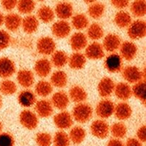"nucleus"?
Masks as SVG:
<instances>
[{
	"label": "nucleus",
	"instance_id": "1",
	"mask_svg": "<svg viewBox=\"0 0 146 146\" xmlns=\"http://www.w3.org/2000/svg\"><path fill=\"white\" fill-rule=\"evenodd\" d=\"M93 110L91 106L88 103H78L72 110V118L78 123L85 124L93 116Z\"/></svg>",
	"mask_w": 146,
	"mask_h": 146
},
{
	"label": "nucleus",
	"instance_id": "2",
	"mask_svg": "<svg viewBox=\"0 0 146 146\" xmlns=\"http://www.w3.org/2000/svg\"><path fill=\"white\" fill-rule=\"evenodd\" d=\"M122 76L127 82L135 84L141 80H145V71H140L134 65H128L122 70Z\"/></svg>",
	"mask_w": 146,
	"mask_h": 146
},
{
	"label": "nucleus",
	"instance_id": "3",
	"mask_svg": "<svg viewBox=\"0 0 146 146\" xmlns=\"http://www.w3.org/2000/svg\"><path fill=\"white\" fill-rule=\"evenodd\" d=\"M20 124L23 127L29 130H33L38 124V118L37 115L30 110H23L19 116Z\"/></svg>",
	"mask_w": 146,
	"mask_h": 146
},
{
	"label": "nucleus",
	"instance_id": "4",
	"mask_svg": "<svg viewBox=\"0 0 146 146\" xmlns=\"http://www.w3.org/2000/svg\"><path fill=\"white\" fill-rule=\"evenodd\" d=\"M127 34L132 39H140L146 34V24L143 20H136L131 23L127 30Z\"/></svg>",
	"mask_w": 146,
	"mask_h": 146
},
{
	"label": "nucleus",
	"instance_id": "5",
	"mask_svg": "<svg viewBox=\"0 0 146 146\" xmlns=\"http://www.w3.org/2000/svg\"><path fill=\"white\" fill-rule=\"evenodd\" d=\"M109 124L104 120H96L90 125V132L97 138L105 139L109 135Z\"/></svg>",
	"mask_w": 146,
	"mask_h": 146
},
{
	"label": "nucleus",
	"instance_id": "6",
	"mask_svg": "<svg viewBox=\"0 0 146 146\" xmlns=\"http://www.w3.org/2000/svg\"><path fill=\"white\" fill-rule=\"evenodd\" d=\"M115 105L112 101L107 99L102 100L97 104L96 114L101 118H108L113 115Z\"/></svg>",
	"mask_w": 146,
	"mask_h": 146
},
{
	"label": "nucleus",
	"instance_id": "7",
	"mask_svg": "<svg viewBox=\"0 0 146 146\" xmlns=\"http://www.w3.org/2000/svg\"><path fill=\"white\" fill-rule=\"evenodd\" d=\"M56 44L52 38L48 36L40 37L37 42V50L40 54L50 55L55 52Z\"/></svg>",
	"mask_w": 146,
	"mask_h": 146
},
{
	"label": "nucleus",
	"instance_id": "8",
	"mask_svg": "<svg viewBox=\"0 0 146 146\" xmlns=\"http://www.w3.org/2000/svg\"><path fill=\"white\" fill-rule=\"evenodd\" d=\"M104 66L110 73H119L122 69V60L118 54L112 53L109 54L104 61Z\"/></svg>",
	"mask_w": 146,
	"mask_h": 146
},
{
	"label": "nucleus",
	"instance_id": "9",
	"mask_svg": "<svg viewBox=\"0 0 146 146\" xmlns=\"http://www.w3.org/2000/svg\"><path fill=\"white\" fill-rule=\"evenodd\" d=\"M52 34L58 39H64L69 36L71 31V26L65 20H59L53 24L51 27Z\"/></svg>",
	"mask_w": 146,
	"mask_h": 146
},
{
	"label": "nucleus",
	"instance_id": "10",
	"mask_svg": "<svg viewBox=\"0 0 146 146\" xmlns=\"http://www.w3.org/2000/svg\"><path fill=\"white\" fill-rule=\"evenodd\" d=\"M54 123L59 129H67L73 124V118L69 112L62 111L54 116Z\"/></svg>",
	"mask_w": 146,
	"mask_h": 146
},
{
	"label": "nucleus",
	"instance_id": "11",
	"mask_svg": "<svg viewBox=\"0 0 146 146\" xmlns=\"http://www.w3.org/2000/svg\"><path fill=\"white\" fill-rule=\"evenodd\" d=\"M16 67L11 59L3 57L0 58V77L8 79L15 73Z\"/></svg>",
	"mask_w": 146,
	"mask_h": 146
},
{
	"label": "nucleus",
	"instance_id": "12",
	"mask_svg": "<svg viewBox=\"0 0 146 146\" xmlns=\"http://www.w3.org/2000/svg\"><path fill=\"white\" fill-rule=\"evenodd\" d=\"M115 83L109 77H104L98 85V94L102 98H109L114 91Z\"/></svg>",
	"mask_w": 146,
	"mask_h": 146
},
{
	"label": "nucleus",
	"instance_id": "13",
	"mask_svg": "<svg viewBox=\"0 0 146 146\" xmlns=\"http://www.w3.org/2000/svg\"><path fill=\"white\" fill-rule=\"evenodd\" d=\"M35 110L38 116L41 118H48L53 114V106L47 100H40L35 104Z\"/></svg>",
	"mask_w": 146,
	"mask_h": 146
},
{
	"label": "nucleus",
	"instance_id": "14",
	"mask_svg": "<svg viewBox=\"0 0 146 146\" xmlns=\"http://www.w3.org/2000/svg\"><path fill=\"white\" fill-rule=\"evenodd\" d=\"M120 53L121 58L127 61H132L136 57L137 52V47L133 42L125 41L121 44L120 46Z\"/></svg>",
	"mask_w": 146,
	"mask_h": 146
},
{
	"label": "nucleus",
	"instance_id": "15",
	"mask_svg": "<svg viewBox=\"0 0 146 146\" xmlns=\"http://www.w3.org/2000/svg\"><path fill=\"white\" fill-rule=\"evenodd\" d=\"M104 47L98 42H94L86 49V57L90 60H100L104 57Z\"/></svg>",
	"mask_w": 146,
	"mask_h": 146
},
{
	"label": "nucleus",
	"instance_id": "16",
	"mask_svg": "<svg viewBox=\"0 0 146 146\" xmlns=\"http://www.w3.org/2000/svg\"><path fill=\"white\" fill-rule=\"evenodd\" d=\"M121 39L115 34H109L105 36L103 42V47L107 52H113L121 46Z\"/></svg>",
	"mask_w": 146,
	"mask_h": 146
},
{
	"label": "nucleus",
	"instance_id": "17",
	"mask_svg": "<svg viewBox=\"0 0 146 146\" xmlns=\"http://www.w3.org/2000/svg\"><path fill=\"white\" fill-rule=\"evenodd\" d=\"M51 103L53 107L56 108L58 110H64L69 106L70 98L66 92L59 91L54 94L51 98Z\"/></svg>",
	"mask_w": 146,
	"mask_h": 146
},
{
	"label": "nucleus",
	"instance_id": "18",
	"mask_svg": "<svg viewBox=\"0 0 146 146\" xmlns=\"http://www.w3.org/2000/svg\"><path fill=\"white\" fill-rule=\"evenodd\" d=\"M71 48L75 51H80L86 48L88 44L87 36L81 32L75 33L70 39Z\"/></svg>",
	"mask_w": 146,
	"mask_h": 146
},
{
	"label": "nucleus",
	"instance_id": "19",
	"mask_svg": "<svg viewBox=\"0 0 146 146\" xmlns=\"http://www.w3.org/2000/svg\"><path fill=\"white\" fill-rule=\"evenodd\" d=\"M55 13L57 17L62 20L70 18L73 13L72 5L67 2H59L56 5Z\"/></svg>",
	"mask_w": 146,
	"mask_h": 146
},
{
	"label": "nucleus",
	"instance_id": "20",
	"mask_svg": "<svg viewBox=\"0 0 146 146\" xmlns=\"http://www.w3.org/2000/svg\"><path fill=\"white\" fill-rule=\"evenodd\" d=\"M17 80L18 84L24 88H29L34 84L35 78L33 72L29 70L19 71L17 74Z\"/></svg>",
	"mask_w": 146,
	"mask_h": 146
},
{
	"label": "nucleus",
	"instance_id": "21",
	"mask_svg": "<svg viewBox=\"0 0 146 146\" xmlns=\"http://www.w3.org/2000/svg\"><path fill=\"white\" fill-rule=\"evenodd\" d=\"M17 100L20 106L25 108H30L36 103V97L34 92L28 89L23 90L19 93Z\"/></svg>",
	"mask_w": 146,
	"mask_h": 146
},
{
	"label": "nucleus",
	"instance_id": "22",
	"mask_svg": "<svg viewBox=\"0 0 146 146\" xmlns=\"http://www.w3.org/2000/svg\"><path fill=\"white\" fill-rule=\"evenodd\" d=\"M34 70L39 77H46L51 71V62L46 58H41L36 62L34 65Z\"/></svg>",
	"mask_w": 146,
	"mask_h": 146
},
{
	"label": "nucleus",
	"instance_id": "23",
	"mask_svg": "<svg viewBox=\"0 0 146 146\" xmlns=\"http://www.w3.org/2000/svg\"><path fill=\"white\" fill-rule=\"evenodd\" d=\"M87 98V92L80 86H73L69 91V98H70V100H72V101L74 103H83L84 101L86 100Z\"/></svg>",
	"mask_w": 146,
	"mask_h": 146
},
{
	"label": "nucleus",
	"instance_id": "24",
	"mask_svg": "<svg viewBox=\"0 0 146 146\" xmlns=\"http://www.w3.org/2000/svg\"><path fill=\"white\" fill-rule=\"evenodd\" d=\"M22 17L16 13H9L5 17L4 24L9 31H16L22 25Z\"/></svg>",
	"mask_w": 146,
	"mask_h": 146
},
{
	"label": "nucleus",
	"instance_id": "25",
	"mask_svg": "<svg viewBox=\"0 0 146 146\" xmlns=\"http://www.w3.org/2000/svg\"><path fill=\"white\" fill-rule=\"evenodd\" d=\"M116 97L121 100H127L132 97V87L125 82H119L115 85L114 91Z\"/></svg>",
	"mask_w": 146,
	"mask_h": 146
},
{
	"label": "nucleus",
	"instance_id": "26",
	"mask_svg": "<svg viewBox=\"0 0 146 146\" xmlns=\"http://www.w3.org/2000/svg\"><path fill=\"white\" fill-rule=\"evenodd\" d=\"M132 110L130 106L124 102L119 103L118 105L115 106L114 112H113V114H115V116L121 121L128 119L132 115Z\"/></svg>",
	"mask_w": 146,
	"mask_h": 146
},
{
	"label": "nucleus",
	"instance_id": "27",
	"mask_svg": "<svg viewBox=\"0 0 146 146\" xmlns=\"http://www.w3.org/2000/svg\"><path fill=\"white\" fill-rule=\"evenodd\" d=\"M70 67L74 70H80L83 69L86 63V57L82 53H73L68 59Z\"/></svg>",
	"mask_w": 146,
	"mask_h": 146
},
{
	"label": "nucleus",
	"instance_id": "28",
	"mask_svg": "<svg viewBox=\"0 0 146 146\" xmlns=\"http://www.w3.org/2000/svg\"><path fill=\"white\" fill-rule=\"evenodd\" d=\"M132 95L138 99L139 100L145 105L146 102V84L145 80H141L138 82L135 83L132 88Z\"/></svg>",
	"mask_w": 146,
	"mask_h": 146
},
{
	"label": "nucleus",
	"instance_id": "29",
	"mask_svg": "<svg viewBox=\"0 0 146 146\" xmlns=\"http://www.w3.org/2000/svg\"><path fill=\"white\" fill-rule=\"evenodd\" d=\"M38 20L34 15H28L23 19L22 26L26 34H33L38 28Z\"/></svg>",
	"mask_w": 146,
	"mask_h": 146
},
{
	"label": "nucleus",
	"instance_id": "30",
	"mask_svg": "<svg viewBox=\"0 0 146 146\" xmlns=\"http://www.w3.org/2000/svg\"><path fill=\"white\" fill-rule=\"evenodd\" d=\"M68 59L67 53L62 50H58L52 54L51 63L56 68L60 69L65 66L66 64L68 63Z\"/></svg>",
	"mask_w": 146,
	"mask_h": 146
},
{
	"label": "nucleus",
	"instance_id": "31",
	"mask_svg": "<svg viewBox=\"0 0 146 146\" xmlns=\"http://www.w3.org/2000/svg\"><path fill=\"white\" fill-rule=\"evenodd\" d=\"M86 136V132L81 126H75L70 130L69 134L70 141L74 144L79 145L84 141Z\"/></svg>",
	"mask_w": 146,
	"mask_h": 146
},
{
	"label": "nucleus",
	"instance_id": "32",
	"mask_svg": "<svg viewBox=\"0 0 146 146\" xmlns=\"http://www.w3.org/2000/svg\"><path fill=\"white\" fill-rule=\"evenodd\" d=\"M51 84L52 86L63 88L67 84V75L62 71H57L54 72L51 76Z\"/></svg>",
	"mask_w": 146,
	"mask_h": 146
},
{
	"label": "nucleus",
	"instance_id": "33",
	"mask_svg": "<svg viewBox=\"0 0 146 146\" xmlns=\"http://www.w3.org/2000/svg\"><path fill=\"white\" fill-rule=\"evenodd\" d=\"M35 91L37 95L42 98H46L51 95L53 92V86L47 81H40L35 87Z\"/></svg>",
	"mask_w": 146,
	"mask_h": 146
},
{
	"label": "nucleus",
	"instance_id": "34",
	"mask_svg": "<svg viewBox=\"0 0 146 146\" xmlns=\"http://www.w3.org/2000/svg\"><path fill=\"white\" fill-rule=\"evenodd\" d=\"M114 23L119 28H126L132 23V17L127 12L119 11L114 17Z\"/></svg>",
	"mask_w": 146,
	"mask_h": 146
},
{
	"label": "nucleus",
	"instance_id": "35",
	"mask_svg": "<svg viewBox=\"0 0 146 146\" xmlns=\"http://www.w3.org/2000/svg\"><path fill=\"white\" fill-rule=\"evenodd\" d=\"M38 17L45 24L50 23L54 18V12L50 7L42 6L38 10Z\"/></svg>",
	"mask_w": 146,
	"mask_h": 146
},
{
	"label": "nucleus",
	"instance_id": "36",
	"mask_svg": "<svg viewBox=\"0 0 146 146\" xmlns=\"http://www.w3.org/2000/svg\"><path fill=\"white\" fill-rule=\"evenodd\" d=\"M131 13L134 16L137 17H141L145 15L146 4L144 0H137L131 4Z\"/></svg>",
	"mask_w": 146,
	"mask_h": 146
},
{
	"label": "nucleus",
	"instance_id": "37",
	"mask_svg": "<svg viewBox=\"0 0 146 146\" xmlns=\"http://www.w3.org/2000/svg\"><path fill=\"white\" fill-rule=\"evenodd\" d=\"M72 24L75 29L82 30L87 28L89 24V21L86 15L79 13L73 16L72 19Z\"/></svg>",
	"mask_w": 146,
	"mask_h": 146
},
{
	"label": "nucleus",
	"instance_id": "38",
	"mask_svg": "<svg viewBox=\"0 0 146 146\" xmlns=\"http://www.w3.org/2000/svg\"><path fill=\"white\" fill-rule=\"evenodd\" d=\"M17 89V85L14 81L5 79L0 83V92L4 95H12L16 92Z\"/></svg>",
	"mask_w": 146,
	"mask_h": 146
},
{
	"label": "nucleus",
	"instance_id": "39",
	"mask_svg": "<svg viewBox=\"0 0 146 146\" xmlns=\"http://www.w3.org/2000/svg\"><path fill=\"white\" fill-rule=\"evenodd\" d=\"M105 11V6L101 2H94L88 7V14L92 18L99 19L102 17Z\"/></svg>",
	"mask_w": 146,
	"mask_h": 146
},
{
	"label": "nucleus",
	"instance_id": "40",
	"mask_svg": "<svg viewBox=\"0 0 146 146\" xmlns=\"http://www.w3.org/2000/svg\"><path fill=\"white\" fill-rule=\"evenodd\" d=\"M87 34L88 36L91 40H98L103 37L104 32L103 28L99 24L94 23L89 26Z\"/></svg>",
	"mask_w": 146,
	"mask_h": 146
},
{
	"label": "nucleus",
	"instance_id": "41",
	"mask_svg": "<svg viewBox=\"0 0 146 146\" xmlns=\"http://www.w3.org/2000/svg\"><path fill=\"white\" fill-rule=\"evenodd\" d=\"M111 132L112 135L114 137V138L121 139L124 138L127 135V129L126 125L124 123L117 122L114 123L111 126Z\"/></svg>",
	"mask_w": 146,
	"mask_h": 146
},
{
	"label": "nucleus",
	"instance_id": "42",
	"mask_svg": "<svg viewBox=\"0 0 146 146\" xmlns=\"http://www.w3.org/2000/svg\"><path fill=\"white\" fill-rule=\"evenodd\" d=\"M70 140L69 135L63 131H59L54 137V146H70Z\"/></svg>",
	"mask_w": 146,
	"mask_h": 146
},
{
	"label": "nucleus",
	"instance_id": "43",
	"mask_svg": "<svg viewBox=\"0 0 146 146\" xmlns=\"http://www.w3.org/2000/svg\"><path fill=\"white\" fill-rule=\"evenodd\" d=\"M36 3L33 1H20L17 2V9L21 14H30L34 10Z\"/></svg>",
	"mask_w": 146,
	"mask_h": 146
},
{
	"label": "nucleus",
	"instance_id": "44",
	"mask_svg": "<svg viewBox=\"0 0 146 146\" xmlns=\"http://www.w3.org/2000/svg\"><path fill=\"white\" fill-rule=\"evenodd\" d=\"M36 143L38 146H51L52 138L47 132H39L36 136Z\"/></svg>",
	"mask_w": 146,
	"mask_h": 146
},
{
	"label": "nucleus",
	"instance_id": "45",
	"mask_svg": "<svg viewBox=\"0 0 146 146\" xmlns=\"http://www.w3.org/2000/svg\"><path fill=\"white\" fill-rule=\"evenodd\" d=\"M11 43V36L5 30H0V51L7 48Z\"/></svg>",
	"mask_w": 146,
	"mask_h": 146
},
{
	"label": "nucleus",
	"instance_id": "46",
	"mask_svg": "<svg viewBox=\"0 0 146 146\" xmlns=\"http://www.w3.org/2000/svg\"><path fill=\"white\" fill-rule=\"evenodd\" d=\"M15 140L13 136L9 133L0 134V146H14Z\"/></svg>",
	"mask_w": 146,
	"mask_h": 146
},
{
	"label": "nucleus",
	"instance_id": "47",
	"mask_svg": "<svg viewBox=\"0 0 146 146\" xmlns=\"http://www.w3.org/2000/svg\"><path fill=\"white\" fill-rule=\"evenodd\" d=\"M2 7L7 11L13 10L15 7H17V1H2L1 2Z\"/></svg>",
	"mask_w": 146,
	"mask_h": 146
},
{
	"label": "nucleus",
	"instance_id": "48",
	"mask_svg": "<svg viewBox=\"0 0 146 146\" xmlns=\"http://www.w3.org/2000/svg\"><path fill=\"white\" fill-rule=\"evenodd\" d=\"M137 140H140L141 143H145L146 140V127L145 125L140 126L137 132Z\"/></svg>",
	"mask_w": 146,
	"mask_h": 146
},
{
	"label": "nucleus",
	"instance_id": "49",
	"mask_svg": "<svg viewBox=\"0 0 146 146\" xmlns=\"http://www.w3.org/2000/svg\"><path fill=\"white\" fill-rule=\"evenodd\" d=\"M111 3L114 7L117 8V9H124L129 5V2L128 1H117V0L111 1Z\"/></svg>",
	"mask_w": 146,
	"mask_h": 146
},
{
	"label": "nucleus",
	"instance_id": "50",
	"mask_svg": "<svg viewBox=\"0 0 146 146\" xmlns=\"http://www.w3.org/2000/svg\"><path fill=\"white\" fill-rule=\"evenodd\" d=\"M124 146H143L142 143L136 138H129L126 142V144Z\"/></svg>",
	"mask_w": 146,
	"mask_h": 146
},
{
	"label": "nucleus",
	"instance_id": "51",
	"mask_svg": "<svg viewBox=\"0 0 146 146\" xmlns=\"http://www.w3.org/2000/svg\"><path fill=\"white\" fill-rule=\"evenodd\" d=\"M107 146H124V145L123 144V143L119 139L113 138L109 140Z\"/></svg>",
	"mask_w": 146,
	"mask_h": 146
},
{
	"label": "nucleus",
	"instance_id": "52",
	"mask_svg": "<svg viewBox=\"0 0 146 146\" xmlns=\"http://www.w3.org/2000/svg\"><path fill=\"white\" fill-rule=\"evenodd\" d=\"M4 20H5V17L2 13H0V27L2 26V24H4Z\"/></svg>",
	"mask_w": 146,
	"mask_h": 146
},
{
	"label": "nucleus",
	"instance_id": "53",
	"mask_svg": "<svg viewBox=\"0 0 146 146\" xmlns=\"http://www.w3.org/2000/svg\"><path fill=\"white\" fill-rule=\"evenodd\" d=\"M2 127H3V126H2V122H1V121H0V134H1V132H2Z\"/></svg>",
	"mask_w": 146,
	"mask_h": 146
},
{
	"label": "nucleus",
	"instance_id": "54",
	"mask_svg": "<svg viewBox=\"0 0 146 146\" xmlns=\"http://www.w3.org/2000/svg\"><path fill=\"white\" fill-rule=\"evenodd\" d=\"M2 106V98H1V96H0V108H1Z\"/></svg>",
	"mask_w": 146,
	"mask_h": 146
}]
</instances>
